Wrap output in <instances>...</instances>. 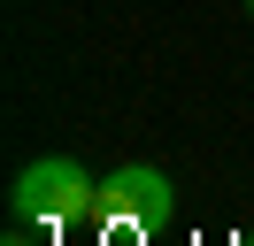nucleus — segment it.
Masks as SVG:
<instances>
[{
  "label": "nucleus",
  "mask_w": 254,
  "mask_h": 246,
  "mask_svg": "<svg viewBox=\"0 0 254 246\" xmlns=\"http://www.w3.org/2000/svg\"><path fill=\"white\" fill-rule=\"evenodd\" d=\"M54 239V231H39V223H8V239H0V246H47Z\"/></svg>",
  "instance_id": "obj_3"
},
{
  "label": "nucleus",
  "mask_w": 254,
  "mask_h": 246,
  "mask_svg": "<svg viewBox=\"0 0 254 246\" xmlns=\"http://www.w3.org/2000/svg\"><path fill=\"white\" fill-rule=\"evenodd\" d=\"M93 192H100V177L77 154H39V162H23L16 184H8V223H39V231L93 223Z\"/></svg>",
  "instance_id": "obj_1"
},
{
  "label": "nucleus",
  "mask_w": 254,
  "mask_h": 246,
  "mask_svg": "<svg viewBox=\"0 0 254 246\" xmlns=\"http://www.w3.org/2000/svg\"><path fill=\"white\" fill-rule=\"evenodd\" d=\"M247 23H254V0H247Z\"/></svg>",
  "instance_id": "obj_4"
},
{
  "label": "nucleus",
  "mask_w": 254,
  "mask_h": 246,
  "mask_svg": "<svg viewBox=\"0 0 254 246\" xmlns=\"http://www.w3.org/2000/svg\"><path fill=\"white\" fill-rule=\"evenodd\" d=\"M170 215H177V184H170V169H154V162L108 169L100 192H93V223H116V231H162Z\"/></svg>",
  "instance_id": "obj_2"
}]
</instances>
